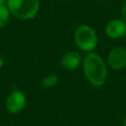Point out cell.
I'll return each instance as SVG.
<instances>
[{
    "instance_id": "obj_12",
    "label": "cell",
    "mask_w": 126,
    "mask_h": 126,
    "mask_svg": "<svg viewBox=\"0 0 126 126\" xmlns=\"http://www.w3.org/2000/svg\"><path fill=\"white\" fill-rule=\"evenodd\" d=\"M5 2H7V0H0V6H1V5H4Z\"/></svg>"
},
{
    "instance_id": "obj_10",
    "label": "cell",
    "mask_w": 126,
    "mask_h": 126,
    "mask_svg": "<svg viewBox=\"0 0 126 126\" xmlns=\"http://www.w3.org/2000/svg\"><path fill=\"white\" fill-rule=\"evenodd\" d=\"M121 16H122V20L126 23V3L123 5V7L121 9Z\"/></svg>"
},
{
    "instance_id": "obj_13",
    "label": "cell",
    "mask_w": 126,
    "mask_h": 126,
    "mask_svg": "<svg viewBox=\"0 0 126 126\" xmlns=\"http://www.w3.org/2000/svg\"><path fill=\"white\" fill-rule=\"evenodd\" d=\"M123 126H126V116H125V118L123 120Z\"/></svg>"
},
{
    "instance_id": "obj_4",
    "label": "cell",
    "mask_w": 126,
    "mask_h": 126,
    "mask_svg": "<svg viewBox=\"0 0 126 126\" xmlns=\"http://www.w3.org/2000/svg\"><path fill=\"white\" fill-rule=\"evenodd\" d=\"M26 102H27V99H26L25 94L19 90H15L7 96L5 105L9 112L18 113L24 109Z\"/></svg>"
},
{
    "instance_id": "obj_5",
    "label": "cell",
    "mask_w": 126,
    "mask_h": 126,
    "mask_svg": "<svg viewBox=\"0 0 126 126\" xmlns=\"http://www.w3.org/2000/svg\"><path fill=\"white\" fill-rule=\"evenodd\" d=\"M107 63L114 70H121L126 67V49L123 47H114L107 56Z\"/></svg>"
},
{
    "instance_id": "obj_2",
    "label": "cell",
    "mask_w": 126,
    "mask_h": 126,
    "mask_svg": "<svg viewBox=\"0 0 126 126\" xmlns=\"http://www.w3.org/2000/svg\"><path fill=\"white\" fill-rule=\"evenodd\" d=\"M11 14L19 20L33 18L39 9V0H7Z\"/></svg>"
},
{
    "instance_id": "obj_11",
    "label": "cell",
    "mask_w": 126,
    "mask_h": 126,
    "mask_svg": "<svg viewBox=\"0 0 126 126\" xmlns=\"http://www.w3.org/2000/svg\"><path fill=\"white\" fill-rule=\"evenodd\" d=\"M3 64H4V59H3V57L0 55V69L3 67Z\"/></svg>"
},
{
    "instance_id": "obj_8",
    "label": "cell",
    "mask_w": 126,
    "mask_h": 126,
    "mask_svg": "<svg viewBox=\"0 0 126 126\" xmlns=\"http://www.w3.org/2000/svg\"><path fill=\"white\" fill-rule=\"evenodd\" d=\"M10 10L7 6L1 5L0 6V28H4L7 26L10 20Z\"/></svg>"
},
{
    "instance_id": "obj_9",
    "label": "cell",
    "mask_w": 126,
    "mask_h": 126,
    "mask_svg": "<svg viewBox=\"0 0 126 126\" xmlns=\"http://www.w3.org/2000/svg\"><path fill=\"white\" fill-rule=\"evenodd\" d=\"M59 81V77L55 74H50V75H47L45 76L42 81H41V84L44 88L48 89V88H52L53 86H55Z\"/></svg>"
},
{
    "instance_id": "obj_1",
    "label": "cell",
    "mask_w": 126,
    "mask_h": 126,
    "mask_svg": "<svg viewBox=\"0 0 126 126\" xmlns=\"http://www.w3.org/2000/svg\"><path fill=\"white\" fill-rule=\"evenodd\" d=\"M83 69L91 85L101 87L106 80L107 70L102 58L95 53L90 52L83 60Z\"/></svg>"
},
{
    "instance_id": "obj_3",
    "label": "cell",
    "mask_w": 126,
    "mask_h": 126,
    "mask_svg": "<svg viewBox=\"0 0 126 126\" xmlns=\"http://www.w3.org/2000/svg\"><path fill=\"white\" fill-rule=\"evenodd\" d=\"M74 39L76 45L83 51L91 52L96 47V32L92 27L88 25H82L76 29Z\"/></svg>"
},
{
    "instance_id": "obj_6",
    "label": "cell",
    "mask_w": 126,
    "mask_h": 126,
    "mask_svg": "<svg viewBox=\"0 0 126 126\" xmlns=\"http://www.w3.org/2000/svg\"><path fill=\"white\" fill-rule=\"evenodd\" d=\"M105 32L110 38H120L126 34V23L122 19H112L107 23Z\"/></svg>"
},
{
    "instance_id": "obj_7",
    "label": "cell",
    "mask_w": 126,
    "mask_h": 126,
    "mask_svg": "<svg viewBox=\"0 0 126 126\" xmlns=\"http://www.w3.org/2000/svg\"><path fill=\"white\" fill-rule=\"evenodd\" d=\"M81 54L77 51H69L61 58V65L66 70H75L81 64Z\"/></svg>"
}]
</instances>
